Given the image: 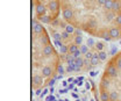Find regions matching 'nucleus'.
<instances>
[{"label":"nucleus","mask_w":121,"mask_h":101,"mask_svg":"<svg viewBox=\"0 0 121 101\" xmlns=\"http://www.w3.org/2000/svg\"><path fill=\"white\" fill-rule=\"evenodd\" d=\"M62 15H63V19H64L65 21H70V20L73 19L75 12H73V9H72L71 7H65V8H63Z\"/></svg>","instance_id":"nucleus-1"},{"label":"nucleus","mask_w":121,"mask_h":101,"mask_svg":"<svg viewBox=\"0 0 121 101\" xmlns=\"http://www.w3.org/2000/svg\"><path fill=\"white\" fill-rule=\"evenodd\" d=\"M31 84L34 88H40V87L43 85V76H40V74H35L31 78Z\"/></svg>","instance_id":"nucleus-2"},{"label":"nucleus","mask_w":121,"mask_h":101,"mask_svg":"<svg viewBox=\"0 0 121 101\" xmlns=\"http://www.w3.org/2000/svg\"><path fill=\"white\" fill-rule=\"evenodd\" d=\"M118 71H119V70L117 69V66L113 65V64H111V65H108L107 69H106V76L109 77V78H115V77L118 76Z\"/></svg>","instance_id":"nucleus-3"},{"label":"nucleus","mask_w":121,"mask_h":101,"mask_svg":"<svg viewBox=\"0 0 121 101\" xmlns=\"http://www.w3.org/2000/svg\"><path fill=\"white\" fill-rule=\"evenodd\" d=\"M108 34L112 37V40L113 38H119L121 36V31H120V29H119V27H112V28H109Z\"/></svg>","instance_id":"nucleus-4"},{"label":"nucleus","mask_w":121,"mask_h":101,"mask_svg":"<svg viewBox=\"0 0 121 101\" xmlns=\"http://www.w3.org/2000/svg\"><path fill=\"white\" fill-rule=\"evenodd\" d=\"M48 8H49L51 12H55V13L57 14L58 8H60V4H58V1H57V0H51V1H49V4H48Z\"/></svg>","instance_id":"nucleus-5"},{"label":"nucleus","mask_w":121,"mask_h":101,"mask_svg":"<svg viewBox=\"0 0 121 101\" xmlns=\"http://www.w3.org/2000/svg\"><path fill=\"white\" fill-rule=\"evenodd\" d=\"M45 12H47V8L43 4H37L36 5V15H37V19L45 15Z\"/></svg>","instance_id":"nucleus-6"},{"label":"nucleus","mask_w":121,"mask_h":101,"mask_svg":"<svg viewBox=\"0 0 121 101\" xmlns=\"http://www.w3.org/2000/svg\"><path fill=\"white\" fill-rule=\"evenodd\" d=\"M52 52H54V48H52L51 44H47L42 50V54H43L44 57H50L52 55Z\"/></svg>","instance_id":"nucleus-7"},{"label":"nucleus","mask_w":121,"mask_h":101,"mask_svg":"<svg viewBox=\"0 0 121 101\" xmlns=\"http://www.w3.org/2000/svg\"><path fill=\"white\" fill-rule=\"evenodd\" d=\"M31 30H33V33H34L35 35H40V34H42V33L44 31V27L42 26V23H41V22H39L35 27H33V28H31Z\"/></svg>","instance_id":"nucleus-8"},{"label":"nucleus","mask_w":121,"mask_h":101,"mask_svg":"<svg viewBox=\"0 0 121 101\" xmlns=\"http://www.w3.org/2000/svg\"><path fill=\"white\" fill-rule=\"evenodd\" d=\"M90 62H91V65H93V66H97V65L101 62L100 58H99V52H98V51L93 54V57L90 59Z\"/></svg>","instance_id":"nucleus-9"},{"label":"nucleus","mask_w":121,"mask_h":101,"mask_svg":"<svg viewBox=\"0 0 121 101\" xmlns=\"http://www.w3.org/2000/svg\"><path fill=\"white\" fill-rule=\"evenodd\" d=\"M115 17H117V13L114 11H107L106 12V20L108 22H112V21H115Z\"/></svg>","instance_id":"nucleus-10"},{"label":"nucleus","mask_w":121,"mask_h":101,"mask_svg":"<svg viewBox=\"0 0 121 101\" xmlns=\"http://www.w3.org/2000/svg\"><path fill=\"white\" fill-rule=\"evenodd\" d=\"M41 73H42L43 78H49V77L51 76V73H52V70H51L50 66H44V67H42Z\"/></svg>","instance_id":"nucleus-11"},{"label":"nucleus","mask_w":121,"mask_h":101,"mask_svg":"<svg viewBox=\"0 0 121 101\" xmlns=\"http://www.w3.org/2000/svg\"><path fill=\"white\" fill-rule=\"evenodd\" d=\"M52 19L54 17H51V16H49V15H43V16H41V17H39V20H40V22L41 23H51V21H52Z\"/></svg>","instance_id":"nucleus-12"},{"label":"nucleus","mask_w":121,"mask_h":101,"mask_svg":"<svg viewBox=\"0 0 121 101\" xmlns=\"http://www.w3.org/2000/svg\"><path fill=\"white\" fill-rule=\"evenodd\" d=\"M112 11L121 13V2L119 0H114V2H113V9Z\"/></svg>","instance_id":"nucleus-13"},{"label":"nucleus","mask_w":121,"mask_h":101,"mask_svg":"<svg viewBox=\"0 0 121 101\" xmlns=\"http://www.w3.org/2000/svg\"><path fill=\"white\" fill-rule=\"evenodd\" d=\"M119 100V93L117 91H111L109 92V101H118Z\"/></svg>","instance_id":"nucleus-14"},{"label":"nucleus","mask_w":121,"mask_h":101,"mask_svg":"<svg viewBox=\"0 0 121 101\" xmlns=\"http://www.w3.org/2000/svg\"><path fill=\"white\" fill-rule=\"evenodd\" d=\"M100 101H109V93L107 91L100 92Z\"/></svg>","instance_id":"nucleus-15"},{"label":"nucleus","mask_w":121,"mask_h":101,"mask_svg":"<svg viewBox=\"0 0 121 101\" xmlns=\"http://www.w3.org/2000/svg\"><path fill=\"white\" fill-rule=\"evenodd\" d=\"M108 86H109V81L106 80V78H104V79L101 80V83H100V89H101V91H107Z\"/></svg>","instance_id":"nucleus-16"},{"label":"nucleus","mask_w":121,"mask_h":101,"mask_svg":"<svg viewBox=\"0 0 121 101\" xmlns=\"http://www.w3.org/2000/svg\"><path fill=\"white\" fill-rule=\"evenodd\" d=\"M113 2H114V0H107L106 4L104 5V8L106 11H112L113 9Z\"/></svg>","instance_id":"nucleus-17"},{"label":"nucleus","mask_w":121,"mask_h":101,"mask_svg":"<svg viewBox=\"0 0 121 101\" xmlns=\"http://www.w3.org/2000/svg\"><path fill=\"white\" fill-rule=\"evenodd\" d=\"M77 50H79V49H78V45H77L76 43H72V44H70V45H69V54L73 55Z\"/></svg>","instance_id":"nucleus-18"},{"label":"nucleus","mask_w":121,"mask_h":101,"mask_svg":"<svg viewBox=\"0 0 121 101\" xmlns=\"http://www.w3.org/2000/svg\"><path fill=\"white\" fill-rule=\"evenodd\" d=\"M60 55H66V54H69V45H66V44L62 45L60 48Z\"/></svg>","instance_id":"nucleus-19"},{"label":"nucleus","mask_w":121,"mask_h":101,"mask_svg":"<svg viewBox=\"0 0 121 101\" xmlns=\"http://www.w3.org/2000/svg\"><path fill=\"white\" fill-rule=\"evenodd\" d=\"M75 65L76 66H78V67H83V66H84V58L83 57L77 58L76 62H75Z\"/></svg>","instance_id":"nucleus-20"},{"label":"nucleus","mask_w":121,"mask_h":101,"mask_svg":"<svg viewBox=\"0 0 121 101\" xmlns=\"http://www.w3.org/2000/svg\"><path fill=\"white\" fill-rule=\"evenodd\" d=\"M104 46H105L104 43H103V42H100V41H99V42H97L95 45H94V48L97 49V51H98V52H99V51H104Z\"/></svg>","instance_id":"nucleus-21"},{"label":"nucleus","mask_w":121,"mask_h":101,"mask_svg":"<svg viewBox=\"0 0 121 101\" xmlns=\"http://www.w3.org/2000/svg\"><path fill=\"white\" fill-rule=\"evenodd\" d=\"M89 27H91V28H93V27H95L97 26V21H95V19L94 17H91L90 20L87 21V23H86Z\"/></svg>","instance_id":"nucleus-22"},{"label":"nucleus","mask_w":121,"mask_h":101,"mask_svg":"<svg viewBox=\"0 0 121 101\" xmlns=\"http://www.w3.org/2000/svg\"><path fill=\"white\" fill-rule=\"evenodd\" d=\"M65 30H66V31H68V33H69L70 35H71V34H73V33L76 31L75 27H73L72 25H66V27H65Z\"/></svg>","instance_id":"nucleus-23"},{"label":"nucleus","mask_w":121,"mask_h":101,"mask_svg":"<svg viewBox=\"0 0 121 101\" xmlns=\"http://www.w3.org/2000/svg\"><path fill=\"white\" fill-rule=\"evenodd\" d=\"M73 43H76L77 45H82V43H83V36H82V35L76 36L75 37V42H73Z\"/></svg>","instance_id":"nucleus-24"},{"label":"nucleus","mask_w":121,"mask_h":101,"mask_svg":"<svg viewBox=\"0 0 121 101\" xmlns=\"http://www.w3.org/2000/svg\"><path fill=\"white\" fill-rule=\"evenodd\" d=\"M95 43H97V42H95L92 37L87 38V41H86V45H87L89 48H90V46H94V45H95Z\"/></svg>","instance_id":"nucleus-25"},{"label":"nucleus","mask_w":121,"mask_h":101,"mask_svg":"<svg viewBox=\"0 0 121 101\" xmlns=\"http://www.w3.org/2000/svg\"><path fill=\"white\" fill-rule=\"evenodd\" d=\"M52 36H54V38H55L56 41H62V40H63V38H62V35H60V33L52 31Z\"/></svg>","instance_id":"nucleus-26"},{"label":"nucleus","mask_w":121,"mask_h":101,"mask_svg":"<svg viewBox=\"0 0 121 101\" xmlns=\"http://www.w3.org/2000/svg\"><path fill=\"white\" fill-rule=\"evenodd\" d=\"M99 58H100L101 62L106 60L107 59V54H106L105 51H99Z\"/></svg>","instance_id":"nucleus-27"},{"label":"nucleus","mask_w":121,"mask_h":101,"mask_svg":"<svg viewBox=\"0 0 121 101\" xmlns=\"http://www.w3.org/2000/svg\"><path fill=\"white\" fill-rule=\"evenodd\" d=\"M80 51H82L83 55H86V52L89 51V46L85 45V44H82V45H80Z\"/></svg>","instance_id":"nucleus-28"},{"label":"nucleus","mask_w":121,"mask_h":101,"mask_svg":"<svg viewBox=\"0 0 121 101\" xmlns=\"http://www.w3.org/2000/svg\"><path fill=\"white\" fill-rule=\"evenodd\" d=\"M60 35H62V38H63V40H69V38H70V34H69L66 30L62 31V33H60Z\"/></svg>","instance_id":"nucleus-29"},{"label":"nucleus","mask_w":121,"mask_h":101,"mask_svg":"<svg viewBox=\"0 0 121 101\" xmlns=\"http://www.w3.org/2000/svg\"><path fill=\"white\" fill-rule=\"evenodd\" d=\"M115 66H117V69H118V70H120V71H121V56H119V57L117 58Z\"/></svg>","instance_id":"nucleus-30"},{"label":"nucleus","mask_w":121,"mask_h":101,"mask_svg":"<svg viewBox=\"0 0 121 101\" xmlns=\"http://www.w3.org/2000/svg\"><path fill=\"white\" fill-rule=\"evenodd\" d=\"M115 22H117V25H118V26H121V13H118V14H117Z\"/></svg>","instance_id":"nucleus-31"},{"label":"nucleus","mask_w":121,"mask_h":101,"mask_svg":"<svg viewBox=\"0 0 121 101\" xmlns=\"http://www.w3.org/2000/svg\"><path fill=\"white\" fill-rule=\"evenodd\" d=\"M57 72L60 73V74H63V73L65 72V70H64V67H63L62 64H60V65L57 66Z\"/></svg>","instance_id":"nucleus-32"},{"label":"nucleus","mask_w":121,"mask_h":101,"mask_svg":"<svg viewBox=\"0 0 121 101\" xmlns=\"http://www.w3.org/2000/svg\"><path fill=\"white\" fill-rule=\"evenodd\" d=\"M82 55H83V54H82V51H80V49H79V50H77V51H76V52L73 54V55H72V56H73V57L77 59V58L82 57Z\"/></svg>","instance_id":"nucleus-33"},{"label":"nucleus","mask_w":121,"mask_h":101,"mask_svg":"<svg viewBox=\"0 0 121 101\" xmlns=\"http://www.w3.org/2000/svg\"><path fill=\"white\" fill-rule=\"evenodd\" d=\"M93 54H94V52H92V51H90V50H89V51L86 52V55H85V58H87V59H91V58L93 57Z\"/></svg>","instance_id":"nucleus-34"},{"label":"nucleus","mask_w":121,"mask_h":101,"mask_svg":"<svg viewBox=\"0 0 121 101\" xmlns=\"http://www.w3.org/2000/svg\"><path fill=\"white\" fill-rule=\"evenodd\" d=\"M55 81H56V79H55V78H52L51 80H49L48 86H49V87H54V85H55Z\"/></svg>","instance_id":"nucleus-35"},{"label":"nucleus","mask_w":121,"mask_h":101,"mask_svg":"<svg viewBox=\"0 0 121 101\" xmlns=\"http://www.w3.org/2000/svg\"><path fill=\"white\" fill-rule=\"evenodd\" d=\"M54 43L56 44V45H57V46H58V48H60V46H62V45H64V44H63V42H62V41H56V40H55V41H54Z\"/></svg>","instance_id":"nucleus-36"},{"label":"nucleus","mask_w":121,"mask_h":101,"mask_svg":"<svg viewBox=\"0 0 121 101\" xmlns=\"http://www.w3.org/2000/svg\"><path fill=\"white\" fill-rule=\"evenodd\" d=\"M106 1H107V0H97V2H98L100 6H104L106 4Z\"/></svg>","instance_id":"nucleus-37"},{"label":"nucleus","mask_w":121,"mask_h":101,"mask_svg":"<svg viewBox=\"0 0 121 101\" xmlns=\"http://www.w3.org/2000/svg\"><path fill=\"white\" fill-rule=\"evenodd\" d=\"M68 83H69L68 80H63V81H62V85H63V87H65V88H66V87L69 86V85H68Z\"/></svg>","instance_id":"nucleus-38"},{"label":"nucleus","mask_w":121,"mask_h":101,"mask_svg":"<svg viewBox=\"0 0 121 101\" xmlns=\"http://www.w3.org/2000/svg\"><path fill=\"white\" fill-rule=\"evenodd\" d=\"M69 88L66 87V88H62V89H60V94H64V93H66V91H68Z\"/></svg>","instance_id":"nucleus-39"},{"label":"nucleus","mask_w":121,"mask_h":101,"mask_svg":"<svg viewBox=\"0 0 121 101\" xmlns=\"http://www.w3.org/2000/svg\"><path fill=\"white\" fill-rule=\"evenodd\" d=\"M97 74H98V71H91V72H90V76H91V77H95Z\"/></svg>","instance_id":"nucleus-40"},{"label":"nucleus","mask_w":121,"mask_h":101,"mask_svg":"<svg viewBox=\"0 0 121 101\" xmlns=\"http://www.w3.org/2000/svg\"><path fill=\"white\" fill-rule=\"evenodd\" d=\"M48 92H50V91H48L47 88H45V89H43V92H42V94H41V98H43V97H44V95L47 94V93H48Z\"/></svg>","instance_id":"nucleus-41"},{"label":"nucleus","mask_w":121,"mask_h":101,"mask_svg":"<svg viewBox=\"0 0 121 101\" xmlns=\"http://www.w3.org/2000/svg\"><path fill=\"white\" fill-rule=\"evenodd\" d=\"M68 88H69V89H75V84H70V85L68 86Z\"/></svg>","instance_id":"nucleus-42"},{"label":"nucleus","mask_w":121,"mask_h":101,"mask_svg":"<svg viewBox=\"0 0 121 101\" xmlns=\"http://www.w3.org/2000/svg\"><path fill=\"white\" fill-rule=\"evenodd\" d=\"M35 93H36L37 95H40V94H41V88H37V91H36Z\"/></svg>","instance_id":"nucleus-43"},{"label":"nucleus","mask_w":121,"mask_h":101,"mask_svg":"<svg viewBox=\"0 0 121 101\" xmlns=\"http://www.w3.org/2000/svg\"><path fill=\"white\" fill-rule=\"evenodd\" d=\"M73 80H75V79H73V78H71V77H70V78L68 79V81H69V83H72Z\"/></svg>","instance_id":"nucleus-44"},{"label":"nucleus","mask_w":121,"mask_h":101,"mask_svg":"<svg viewBox=\"0 0 121 101\" xmlns=\"http://www.w3.org/2000/svg\"><path fill=\"white\" fill-rule=\"evenodd\" d=\"M85 87H86V89H90V84H89V83H86V85H85Z\"/></svg>","instance_id":"nucleus-45"},{"label":"nucleus","mask_w":121,"mask_h":101,"mask_svg":"<svg viewBox=\"0 0 121 101\" xmlns=\"http://www.w3.org/2000/svg\"><path fill=\"white\" fill-rule=\"evenodd\" d=\"M72 97H73V98H75V99H78V95H77V94H76V93H72Z\"/></svg>","instance_id":"nucleus-46"},{"label":"nucleus","mask_w":121,"mask_h":101,"mask_svg":"<svg viewBox=\"0 0 121 101\" xmlns=\"http://www.w3.org/2000/svg\"><path fill=\"white\" fill-rule=\"evenodd\" d=\"M77 85H78V86H82V85H83V83H82V81H80V80H79V81H78V84H77Z\"/></svg>","instance_id":"nucleus-47"},{"label":"nucleus","mask_w":121,"mask_h":101,"mask_svg":"<svg viewBox=\"0 0 121 101\" xmlns=\"http://www.w3.org/2000/svg\"><path fill=\"white\" fill-rule=\"evenodd\" d=\"M52 92H54V87H50V94H52Z\"/></svg>","instance_id":"nucleus-48"},{"label":"nucleus","mask_w":121,"mask_h":101,"mask_svg":"<svg viewBox=\"0 0 121 101\" xmlns=\"http://www.w3.org/2000/svg\"><path fill=\"white\" fill-rule=\"evenodd\" d=\"M120 43H121V41H120Z\"/></svg>","instance_id":"nucleus-49"}]
</instances>
